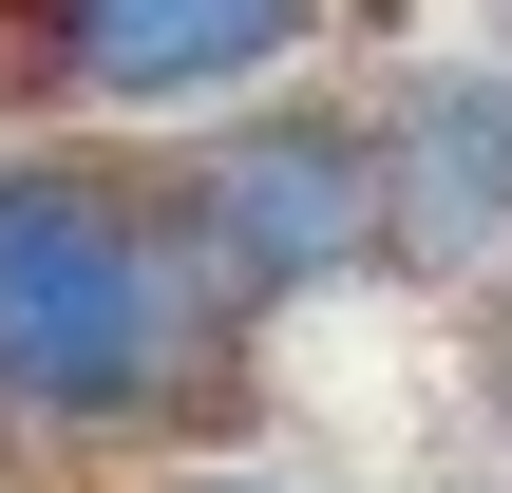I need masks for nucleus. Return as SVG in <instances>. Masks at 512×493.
<instances>
[{
	"label": "nucleus",
	"instance_id": "2",
	"mask_svg": "<svg viewBox=\"0 0 512 493\" xmlns=\"http://www.w3.org/2000/svg\"><path fill=\"white\" fill-rule=\"evenodd\" d=\"M171 209H190L209 285H228L247 323H304V304H342V285L399 266V228H380V114H361V95H247V114H190Z\"/></svg>",
	"mask_w": 512,
	"mask_h": 493
},
{
	"label": "nucleus",
	"instance_id": "6",
	"mask_svg": "<svg viewBox=\"0 0 512 493\" xmlns=\"http://www.w3.org/2000/svg\"><path fill=\"white\" fill-rule=\"evenodd\" d=\"M133 493H304V475H266V456H190V475H133Z\"/></svg>",
	"mask_w": 512,
	"mask_h": 493
},
{
	"label": "nucleus",
	"instance_id": "1",
	"mask_svg": "<svg viewBox=\"0 0 512 493\" xmlns=\"http://www.w3.org/2000/svg\"><path fill=\"white\" fill-rule=\"evenodd\" d=\"M247 304L209 285L171 171L0 133V418L57 456H171L247 399Z\"/></svg>",
	"mask_w": 512,
	"mask_h": 493
},
{
	"label": "nucleus",
	"instance_id": "5",
	"mask_svg": "<svg viewBox=\"0 0 512 493\" xmlns=\"http://www.w3.org/2000/svg\"><path fill=\"white\" fill-rule=\"evenodd\" d=\"M456 361H475V437L512 456V266H494V285H456Z\"/></svg>",
	"mask_w": 512,
	"mask_h": 493
},
{
	"label": "nucleus",
	"instance_id": "7",
	"mask_svg": "<svg viewBox=\"0 0 512 493\" xmlns=\"http://www.w3.org/2000/svg\"><path fill=\"white\" fill-rule=\"evenodd\" d=\"M437 493H512V475H437Z\"/></svg>",
	"mask_w": 512,
	"mask_h": 493
},
{
	"label": "nucleus",
	"instance_id": "3",
	"mask_svg": "<svg viewBox=\"0 0 512 493\" xmlns=\"http://www.w3.org/2000/svg\"><path fill=\"white\" fill-rule=\"evenodd\" d=\"M323 57V0H0V76L38 114H247Z\"/></svg>",
	"mask_w": 512,
	"mask_h": 493
},
{
	"label": "nucleus",
	"instance_id": "4",
	"mask_svg": "<svg viewBox=\"0 0 512 493\" xmlns=\"http://www.w3.org/2000/svg\"><path fill=\"white\" fill-rule=\"evenodd\" d=\"M361 114H380V228H399V285H494V266H512V38L399 57Z\"/></svg>",
	"mask_w": 512,
	"mask_h": 493
}]
</instances>
